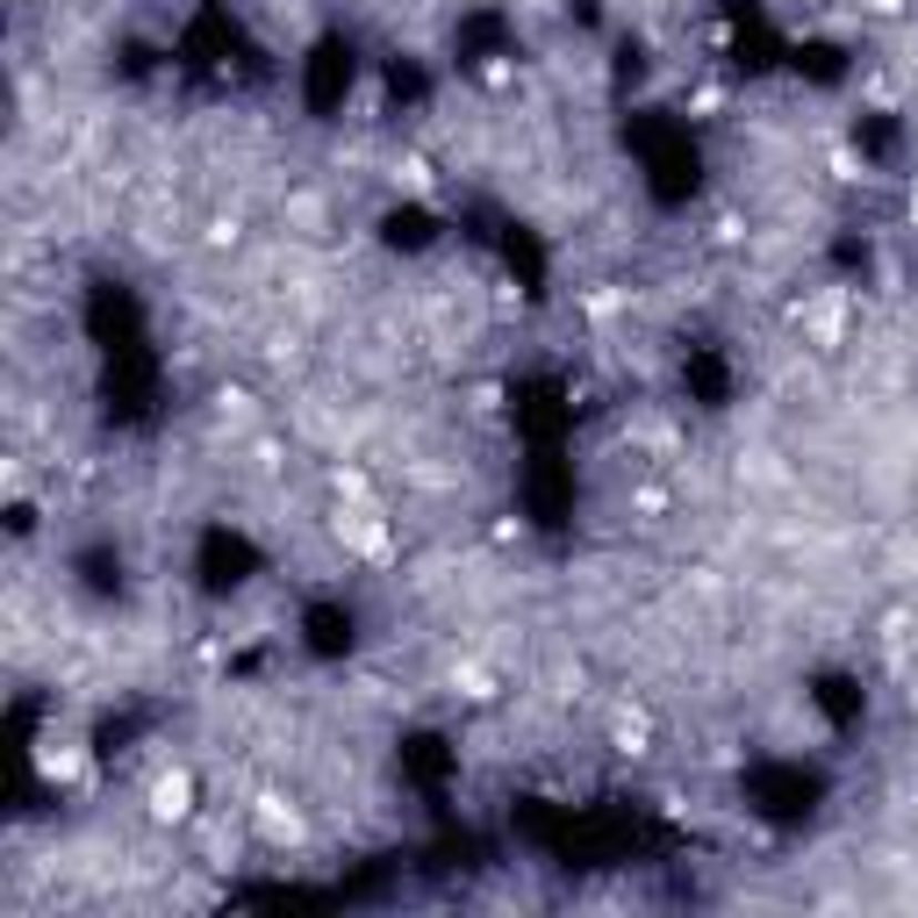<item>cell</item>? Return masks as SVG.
I'll return each instance as SVG.
<instances>
[{
	"instance_id": "obj_1",
	"label": "cell",
	"mask_w": 918,
	"mask_h": 918,
	"mask_svg": "<svg viewBox=\"0 0 918 918\" xmlns=\"http://www.w3.org/2000/svg\"><path fill=\"white\" fill-rule=\"evenodd\" d=\"M151 810H159V818H187V810H194V783H187V775H165V783L151 789Z\"/></svg>"
}]
</instances>
